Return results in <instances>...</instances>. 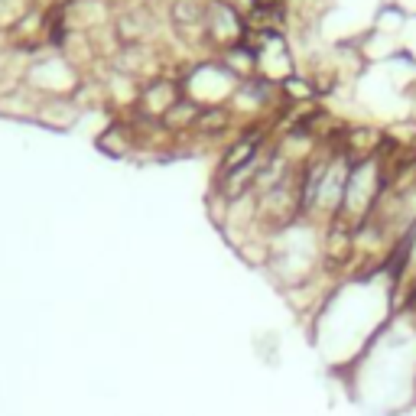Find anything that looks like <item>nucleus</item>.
<instances>
[{
	"instance_id": "f257e3e1",
	"label": "nucleus",
	"mask_w": 416,
	"mask_h": 416,
	"mask_svg": "<svg viewBox=\"0 0 416 416\" xmlns=\"http://www.w3.org/2000/svg\"><path fill=\"white\" fill-rule=\"evenodd\" d=\"M394 312L397 283L387 270L345 276L332 286L325 303L312 312V339L329 364L351 371V364L368 351Z\"/></svg>"
}]
</instances>
